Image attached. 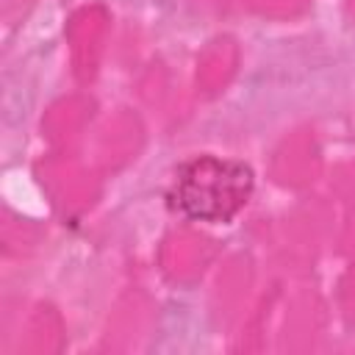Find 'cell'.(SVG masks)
Segmentation results:
<instances>
[{"mask_svg":"<svg viewBox=\"0 0 355 355\" xmlns=\"http://www.w3.org/2000/svg\"><path fill=\"white\" fill-rule=\"evenodd\" d=\"M255 175L244 161L222 155H194L175 169L169 208L189 222H230L252 197Z\"/></svg>","mask_w":355,"mask_h":355,"instance_id":"6da1fadb","label":"cell"}]
</instances>
